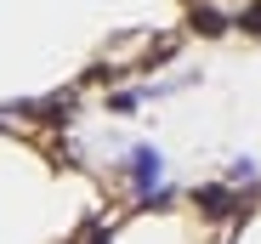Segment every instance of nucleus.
<instances>
[{
	"instance_id": "1",
	"label": "nucleus",
	"mask_w": 261,
	"mask_h": 244,
	"mask_svg": "<svg viewBox=\"0 0 261 244\" xmlns=\"http://www.w3.org/2000/svg\"><path fill=\"white\" fill-rule=\"evenodd\" d=\"M130 176H137V193L148 199V193L159 187V176H165V159H159L153 148H137V153H130Z\"/></svg>"
},
{
	"instance_id": "2",
	"label": "nucleus",
	"mask_w": 261,
	"mask_h": 244,
	"mask_svg": "<svg viewBox=\"0 0 261 244\" xmlns=\"http://www.w3.org/2000/svg\"><path fill=\"white\" fill-rule=\"evenodd\" d=\"M199 210H210V216H227V193H222V187H204V193H199Z\"/></svg>"
},
{
	"instance_id": "3",
	"label": "nucleus",
	"mask_w": 261,
	"mask_h": 244,
	"mask_svg": "<svg viewBox=\"0 0 261 244\" xmlns=\"http://www.w3.org/2000/svg\"><path fill=\"white\" fill-rule=\"evenodd\" d=\"M227 182H255V159H233V165H227Z\"/></svg>"
},
{
	"instance_id": "4",
	"label": "nucleus",
	"mask_w": 261,
	"mask_h": 244,
	"mask_svg": "<svg viewBox=\"0 0 261 244\" xmlns=\"http://www.w3.org/2000/svg\"><path fill=\"white\" fill-rule=\"evenodd\" d=\"M244 29H261V6H255V12H250V17H244Z\"/></svg>"
}]
</instances>
